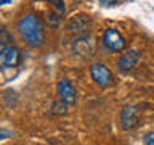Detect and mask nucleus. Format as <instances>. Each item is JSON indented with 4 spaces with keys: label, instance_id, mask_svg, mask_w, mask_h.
<instances>
[{
    "label": "nucleus",
    "instance_id": "obj_8",
    "mask_svg": "<svg viewBox=\"0 0 154 145\" xmlns=\"http://www.w3.org/2000/svg\"><path fill=\"white\" fill-rule=\"evenodd\" d=\"M90 27H91V19H88L85 14H77V16H74L69 21V24H67V29H69L71 32L79 34V36L88 34Z\"/></svg>",
    "mask_w": 154,
    "mask_h": 145
},
{
    "label": "nucleus",
    "instance_id": "obj_5",
    "mask_svg": "<svg viewBox=\"0 0 154 145\" xmlns=\"http://www.w3.org/2000/svg\"><path fill=\"white\" fill-rule=\"evenodd\" d=\"M140 123V108L137 105H127L120 111V126L124 130L137 127Z\"/></svg>",
    "mask_w": 154,
    "mask_h": 145
},
{
    "label": "nucleus",
    "instance_id": "obj_4",
    "mask_svg": "<svg viewBox=\"0 0 154 145\" xmlns=\"http://www.w3.org/2000/svg\"><path fill=\"white\" fill-rule=\"evenodd\" d=\"M103 44L111 52H122V50H125V47H127V42H125L124 36L117 31V29H112V27H109L104 31Z\"/></svg>",
    "mask_w": 154,
    "mask_h": 145
},
{
    "label": "nucleus",
    "instance_id": "obj_2",
    "mask_svg": "<svg viewBox=\"0 0 154 145\" xmlns=\"http://www.w3.org/2000/svg\"><path fill=\"white\" fill-rule=\"evenodd\" d=\"M21 61V52L14 44H0V63L5 68H16Z\"/></svg>",
    "mask_w": 154,
    "mask_h": 145
},
{
    "label": "nucleus",
    "instance_id": "obj_10",
    "mask_svg": "<svg viewBox=\"0 0 154 145\" xmlns=\"http://www.w3.org/2000/svg\"><path fill=\"white\" fill-rule=\"evenodd\" d=\"M144 145H154V132L144 135Z\"/></svg>",
    "mask_w": 154,
    "mask_h": 145
},
{
    "label": "nucleus",
    "instance_id": "obj_1",
    "mask_svg": "<svg viewBox=\"0 0 154 145\" xmlns=\"http://www.w3.org/2000/svg\"><path fill=\"white\" fill-rule=\"evenodd\" d=\"M19 36L29 47H40L45 42V29L43 23L37 14H26L18 23Z\"/></svg>",
    "mask_w": 154,
    "mask_h": 145
},
{
    "label": "nucleus",
    "instance_id": "obj_6",
    "mask_svg": "<svg viewBox=\"0 0 154 145\" xmlns=\"http://www.w3.org/2000/svg\"><path fill=\"white\" fill-rule=\"evenodd\" d=\"M58 95H60V100L67 106H74L77 102V90L75 87L71 84L69 79H61L56 85Z\"/></svg>",
    "mask_w": 154,
    "mask_h": 145
},
{
    "label": "nucleus",
    "instance_id": "obj_3",
    "mask_svg": "<svg viewBox=\"0 0 154 145\" xmlns=\"http://www.w3.org/2000/svg\"><path fill=\"white\" fill-rule=\"evenodd\" d=\"M90 76L91 79L95 81V84H98L100 87H111L114 82V76L111 69L106 65L103 63H95V65H91L90 68Z\"/></svg>",
    "mask_w": 154,
    "mask_h": 145
},
{
    "label": "nucleus",
    "instance_id": "obj_9",
    "mask_svg": "<svg viewBox=\"0 0 154 145\" xmlns=\"http://www.w3.org/2000/svg\"><path fill=\"white\" fill-rule=\"evenodd\" d=\"M47 2L53 3V7H55L60 13H64L66 11V7H64V2H63V0H47Z\"/></svg>",
    "mask_w": 154,
    "mask_h": 145
},
{
    "label": "nucleus",
    "instance_id": "obj_12",
    "mask_svg": "<svg viewBox=\"0 0 154 145\" xmlns=\"http://www.w3.org/2000/svg\"><path fill=\"white\" fill-rule=\"evenodd\" d=\"M0 2H2V5H7V3L10 2V0H0Z\"/></svg>",
    "mask_w": 154,
    "mask_h": 145
},
{
    "label": "nucleus",
    "instance_id": "obj_7",
    "mask_svg": "<svg viewBox=\"0 0 154 145\" xmlns=\"http://www.w3.org/2000/svg\"><path fill=\"white\" fill-rule=\"evenodd\" d=\"M140 60H141V52L137 50V48H132V50H128L127 53H124V55L119 58L117 68H119L120 72H128L138 65Z\"/></svg>",
    "mask_w": 154,
    "mask_h": 145
},
{
    "label": "nucleus",
    "instance_id": "obj_11",
    "mask_svg": "<svg viewBox=\"0 0 154 145\" xmlns=\"http://www.w3.org/2000/svg\"><path fill=\"white\" fill-rule=\"evenodd\" d=\"M101 5H104V7H111V5H116L117 3V0H98Z\"/></svg>",
    "mask_w": 154,
    "mask_h": 145
}]
</instances>
